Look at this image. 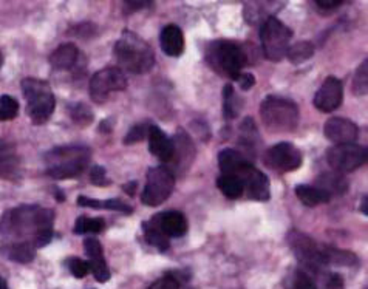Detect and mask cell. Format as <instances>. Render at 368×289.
I'll return each mask as SVG.
<instances>
[{"instance_id":"6da1fadb","label":"cell","mask_w":368,"mask_h":289,"mask_svg":"<svg viewBox=\"0 0 368 289\" xmlns=\"http://www.w3.org/2000/svg\"><path fill=\"white\" fill-rule=\"evenodd\" d=\"M54 212L41 206H21L6 210L0 218L3 241L31 243L34 248L47 246L53 240Z\"/></svg>"},{"instance_id":"7a4b0ae2","label":"cell","mask_w":368,"mask_h":289,"mask_svg":"<svg viewBox=\"0 0 368 289\" xmlns=\"http://www.w3.org/2000/svg\"><path fill=\"white\" fill-rule=\"evenodd\" d=\"M115 57L125 72L143 74L155 66V53L150 45L133 31H124L115 43Z\"/></svg>"},{"instance_id":"3957f363","label":"cell","mask_w":368,"mask_h":289,"mask_svg":"<svg viewBox=\"0 0 368 289\" xmlns=\"http://www.w3.org/2000/svg\"><path fill=\"white\" fill-rule=\"evenodd\" d=\"M92 152L85 146H65L45 153L47 175L54 179L79 177L90 163Z\"/></svg>"},{"instance_id":"277c9868","label":"cell","mask_w":368,"mask_h":289,"mask_svg":"<svg viewBox=\"0 0 368 289\" xmlns=\"http://www.w3.org/2000/svg\"><path fill=\"white\" fill-rule=\"evenodd\" d=\"M260 114L271 133L294 132L299 124V107L291 99L268 96L260 106Z\"/></svg>"},{"instance_id":"5b68a950","label":"cell","mask_w":368,"mask_h":289,"mask_svg":"<svg viewBox=\"0 0 368 289\" xmlns=\"http://www.w3.org/2000/svg\"><path fill=\"white\" fill-rule=\"evenodd\" d=\"M21 86L27 99L28 117L36 126L45 124L52 118L56 107V99L50 83L42 79L27 78L22 81Z\"/></svg>"},{"instance_id":"8992f818","label":"cell","mask_w":368,"mask_h":289,"mask_svg":"<svg viewBox=\"0 0 368 289\" xmlns=\"http://www.w3.org/2000/svg\"><path fill=\"white\" fill-rule=\"evenodd\" d=\"M206 59L215 72L229 76L234 81L238 79L247 62L245 51L231 41H215L209 43Z\"/></svg>"},{"instance_id":"52a82bcc","label":"cell","mask_w":368,"mask_h":289,"mask_svg":"<svg viewBox=\"0 0 368 289\" xmlns=\"http://www.w3.org/2000/svg\"><path fill=\"white\" fill-rule=\"evenodd\" d=\"M291 37H293V31L280 19L274 16L266 19L262 28H260V41H262V48L266 59L278 62L283 57H287Z\"/></svg>"},{"instance_id":"ba28073f","label":"cell","mask_w":368,"mask_h":289,"mask_svg":"<svg viewBox=\"0 0 368 289\" xmlns=\"http://www.w3.org/2000/svg\"><path fill=\"white\" fill-rule=\"evenodd\" d=\"M175 188V175L167 167H154L147 173L141 201L149 208H156L172 195Z\"/></svg>"},{"instance_id":"9c48e42d","label":"cell","mask_w":368,"mask_h":289,"mask_svg":"<svg viewBox=\"0 0 368 289\" xmlns=\"http://www.w3.org/2000/svg\"><path fill=\"white\" fill-rule=\"evenodd\" d=\"M288 243L296 259L302 263V269H305L307 272H316L327 268L322 255V245L316 243L309 235L300 230H291L288 234Z\"/></svg>"},{"instance_id":"30bf717a","label":"cell","mask_w":368,"mask_h":289,"mask_svg":"<svg viewBox=\"0 0 368 289\" xmlns=\"http://www.w3.org/2000/svg\"><path fill=\"white\" fill-rule=\"evenodd\" d=\"M127 87V78L121 68L109 67L99 70L90 81V98L96 104H103L115 92H123Z\"/></svg>"},{"instance_id":"8fae6325","label":"cell","mask_w":368,"mask_h":289,"mask_svg":"<svg viewBox=\"0 0 368 289\" xmlns=\"http://www.w3.org/2000/svg\"><path fill=\"white\" fill-rule=\"evenodd\" d=\"M329 167L338 173H350L367 163V149L358 144H338L328 149Z\"/></svg>"},{"instance_id":"7c38bea8","label":"cell","mask_w":368,"mask_h":289,"mask_svg":"<svg viewBox=\"0 0 368 289\" xmlns=\"http://www.w3.org/2000/svg\"><path fill=\"white\" fill-rule=\"evenodd\" d=\"M266 167L276 172H293L302 166V152L291 143H278L265 152Z\"/></svg>"},{"instance_id":"4fadbf2b","label":"cell","mask_w":368,"mask_h":289,"mask_svg":"<svg viewBox=\"0 0 368 289\" xmlns=\"http://www.w3.org/2000/svg\"><path fill=\"white\" fill-rule=\"evenodd\" d=\"M234 177L240 179L243 192H246V195L251 200L268 201L271 198V184L268 177L263 172H260L257 167H254L251 161L246 163Z\"/></svg>"},{"instance_id":"5bb4252c","label":"cell","mask_w":368,"mask_h":289,"mask_svg":"<svg viewBox=\"0 0 368 289\" xmlns=\"http://www.w3.org/2000/svg\"><path fill=\"white\" fill-rule=\"evenodd\" d=\"M342 101H344L342 82L338 78H334V76H328L322 82L320 88L317 90L314 96V107L323 113H331L342 106Z\"/></svg>"},{"instance_id":"9a60e30c","label":"cell","mask_w":368,"mask_h":289,"mask_svg":"<svg viewBox=\"0 0 368 289\" xmlns=\"http://www.w3.org/2000/svg\"><path fill=\"white\" fill-rule=\"evenodd\" d=\"M22 177V159L16 144L10 139H0V178L16 181Z\"/></svg>"},{"instance_id":"2e32d148","label":"cell","mask_w":368,"mask_h":289,"mask_svg":"<svg viewBox=\"0 0 368 289\" xmlns=\"http://www.w3.org/2000/svg\"><path fill=\"white\" fill-rule=\"evenodd\" d=\"M160 232L167 237V239H180L187 232V220L181 212L178 210H169L158 214L149 220Z\"/></svg>"},{"instance_id":"e0dca14e","label":"cell","mask_w":368,"mask_h":289,"mask_svg":"<svg viewBox=\"0 0 368 289\" xmlns=\"http://www.w3.org/2000/svg\"><path fill=\"white\" fill-rule=\"evenodd\" d=\"M358 126L350 119L331 118L323 126V134L329 141L338 144H353L358 138Z\"/></svg>"},{"instance_id":"ac0fdd59","label":"cell","mask_w":368,"mask_h":289,"mask_svg":"<svg viewBox=\"0 0 368 289\" xmlns=\"http://www.w3.org/2000/svg\"><path fill=\"white\" fill-rule=\"evenodd\" d=\"M149 149L154 157L163 163H169L174 159V141L170 139L158 126H149L147 132Z\"/></svg>"},{"instance_id":"d6986e66","label":"cell","mask_w":368,"mask_h":289,"mask_svg":"<svg viewBox=\"0 0 368 289\" xmlns=\"http://www.w3.org/2000/svg\"><path fill=\"white\" fill-rule=\"evenodd\" d=\"M160 42H161V48L164 53L167 56L172 57H178L183 54L184 51V34L178 25H166L163 28L161 36H160Z\"/></svg>"},{"instance_id":"ffe728a7","label":"cell","mask_w":368,"mask_h":289,"mask_svg":"<svg viewBox=\"0 0 368 289\" xmlns=\"http://www.w3.org/2000/svg\"><path fill=\"white\" fill-rule=\"evenodd\" d=\"M79 61V50L74 43H62L50 56V63L56 70H72Z\"/></svg>"},{"instance_id":"44dd1931","label":"cell","mask_w":368,"mask_h":289,"mask_svg":"<svg viewBox=\"0 0 368 289\" xmlns=\"http://www.w3.org/2000/svg\"><path fill=\"white\" fill-rule=\"evenodd\" d=\"M0 252L11 261L30 263L33 261V259L36 257V248L34 245H31V243L2 241V245H0Z\"/></svg>"},{"instance_id":"7402d4cb","label":"cell","mask_w":368,"mask_h":289,"mask_svg":"<svg viewBox=\"0 0 368 289\" xmlns=\"http://www.w3.org/2000/svg\"><path fill=\"white\" fill-rule=\"evenodd\" d=\"M249 163L242 152L234 149H225L218 153V167L223 175H236L242 167Z\"/></svg>"},{"instance_id":"603a6c76","label":"cell","mask_w":368,"mask_h":289,"mask_svg":"<svg viewBox=\"0 0 368 289\" xmlns=\"http://www.w3.org/2000/svg\"><path fill=\"white\" fill-rule=\"evenodd\" d=\"M317 183H319L323 192H327L329 197L333 195H342L347 192L348 183L345 177L342 173L338 172H329V173H322V175L317 178Z\"/></svg>"},{"instance_id":"cb8c5ba5","label":"cell","mask_w":368,"mask_h":289,"mask_svg":"<svg viewBox=\"0 0 368 289\" xmlns=\"http://www.w3.org/2000/svg\"><path fill=\"white\" fill-rule=\"evenodd\" d=\"M296 195L299 198L302 204H305L308 208H316L320 206V204H325L329 201V197L327 192H323L319 188H314V186H297L296 188Z\"/></svg>"},{"instance_id":"d4e9b609","label":"cell","mask_w":368,"mask_h":289,"mask_svg":"<svg viewBox=\"0 0 368 289\" xmlns=\"http://www.w3.org/2000/svg\"><path fill=\"white\" fill-rule=\"evenodd\" d=\"M322 255L323 261H325V266L328 265H336V266H353L358 263L356 255L348 252L345 249H338L333 246L322 245Z\"/></svg>"},{"instance_id":"484cf974","label":"cell","mask_w":368,"mask_h":289,"mask_svg":"<svg viewBox=\"0 0 368 289\" xmlns=\"http://www.w3.org/2000/svg\"><path fill=\"white\" fill-rule=\"evenodd\" d=\"M308 274L313 277L316 289H345L344 279L339 274L328 271L327 268Z\"/></svg>"},{"instance_id":"4316f807","label":"cell","mask_w":368,"mask_h":289,"mask_svg":"<svg viewBox=\"0 0 368 289\" xmlns=\"http://www.w3.org/2000/svg\"><path fill=\"white\" fill-rule=\"evenodd\" d=\"M314 56V45L308 41H302L294 43L287 51V57L291 63L299 66V63L308 61L309 57Z\"/></svg>"},{"instance_id":"83f0119b","label":"cell","mask_w":368,"mask_h":289,"mask_svg":"<svg viewBox=\"0 0 368 289\" xmlns=\"http://www.w3.org/2000/svg\"><path fill=\"white\" fill-rule=\"evenodd\" d=\"M218 189L223 192V195L231 198V200H237L243 195V186L240 183V179L231 175H221L217 179Z\"/></svg>"},{"instance_id":"f1b7e54d","label":"cell","mask_w":368,"mask_h":289,"mask_svg":"<svg viewBox=\"0 0 368 289\" xmlns=\"http://www.w3.org/2000/svg\"><path fill=\"white\" fill-rule=\"evenodd\" d=\"M105 221L103 218L79 217L74 224V234H99L104 230Z\"/></svg>"},{"instance_id":"f546056e","label":"cell","mask_w":368,"mask_h":289,"mask_svg":"<svg viewBox=\"0 0 368 289\" xmlns=\"http://www.w3.org/2000/svg\"><path fill=\"white\" fill-rule=\"evenodd\" d=\"M143 232H144L145 241H147L150 246H155L160 250H167L169 249V239H167V237H164L160 232V230H158L150 221H145L143 224Z\"/></svg>"},{"instance_id":"4dcf8cb0","label":"cell","mask_w":368,"mask_h":289,"mask_svg":"<svg viewBox=\"0 0 368 289\" xmlns=\"http://www.w3.org/2000/svg\"><path fill=\"white\" fill-rule=\"evenodd\" d=\"M287 289H316L314 280L305 269H296L293 274H289Z\"/></svg>"},{"instance_id":"1f68e13d","label":"cell","mask_w":368,"mask_h":289,"mask_svg":"<svg viewBox=\"0 0 368 289\" xmlns=\"http://www.w3.org/2000/svg\"><path fill=\"white\" fill-rule=\"evenodd\" d=\"M223 98H225V117L226 119L236 118L240 110V101L236 94V90L232 86H226L223 90Z\"/></svg>"},{"instance_id":"d6a6232c","label":"cell","mask_w":368,"mask_h":289,"mask_svg":"<svg viewBox=\"0 0 368 289\" xmlns=\"http://www.w3.org/2000/svg\"><path fill=\"white\" fill-rule=\"evenodd\" d=\"M70 117L81 127H87L93 121V113L90 107L82 104V102H76V104L70 107Z\"/></svg>"},{"instance_id":"836d02e7","label":"cell","mask_w":368,"mask_h":289,"mask_svg":"<svg viewBox=\"0 0 368 289\" xmlns=\"http://www.w3.org/2000/svg\"><path fill=\"white\" fill-rule=\"evenodd\" d=\"M19 102L8 94L0 98V121H11L17 117Z\"/></svg>"},{"instance_id":"e575fe53","label":"cell","mask_w":368,"mask_h":289,"mask_svg":"<svg viewBox=\"0 0 368 289\" xmlns=\"http://www.w3.org/2000/svg\"><path fill=\"white\" fill-rule=\"evenodd\" d=\"M367 70H368V61L365 59L360 67L358 68L356 74H354L353 79V92L358 96H365L367 94V87H368V76H367Z\"/></svg>"},{"instance_id":"d590c367","label":"cell","mask_w":368,"mask_h":289,"mask_svg":"<svg viewBox=\"0 0 368 289\" xmlns=\"http://www.w3.org/2000/svg\"><path fill=\"white\" fill-rule=\"evenodd\" d=\"M88 263V271H92L93 277L96 279L99 283H105L110 280V269L107 266L105 259L99 260H90Z\"/></svg>"},{"instance_id":"8d00e7d4","label":"cell","mask_w":368,"mask_h":289,"mask_svg":"<svg viewBox=\"0 0 368 289\" xmlns=\"http://www.w3.org/2000/svg\"><path fill=\"white\" fill-rule=\"evenodd\" d=\"M84 249H85V254L88 257V261L104 259L103 245H101L99 240L94 239V237H87V239L84 240Z\"/></svg>"},{"instance_id":"74e56055","label":"cell","mask_w":368,"mask_h":289,"mask_svg":"<svg viewBox=\"0 0 368 289\" xmlns=\"http://www.w3.org/2000/svg\"><path fill=\"white\" fill-rule=\"evenodd\" d=\"M147 132H149V126L145 124H136L133 126L129 133L125 134L124 138V144H136L139 141H143L144 138H147Z\"/></svg>"},{"instance_id":"f35d334b","label":"cell","mask_w":368,"mask_h":289,"mask_svg":"<svg viewBox=\"0 0 368 289\" xmlns=\"http://www.w3.org/2000/svg\"><path fill=\"white\" fill-rule=\"evenodd\" d=\"M67 266L70 269V272H72L76 279H84L85 275L90 272L88 271V263L78 259V257H72V259H68Z\"/></svg>"},{"instance_id":"ab89813d","label":"cell","mask_w":368,"mask_h":289,"mask_svg":"<svg viewBox=\"0 0 368 289\" xmlns=\"http://www.w3.org/2000/svg\"><path fill=\"white\" fill-rule=\"evenodd\" d=\"M147 289H180V280L175 275L167 274L154 281Z\"/></svg>"},{"instance_id":"60d3db41","label":"cell","mask_w":368,"mask_h":289,"mask_svg":"<svg viewBox=\"0 0 368 289\" xmlns=\"http://www.w3.org/2000/svg\"><path fill=\"white\" fill-rule=\"evenodd\" d=\"M101 209H112V210H116V212H124V214H132V208L129 204L123 203L121 200H115V198H112V200H107V201H101Z\"/></svg>"},{"instance_id":"b9f144b4","label":"cell","mask_w":368,"mask_h":289,"mask_svg":"<svg viewBox=\"0 0 368 289\" xmlns=\"http://www.w3.org/2000/svg\"><path fill=\"white\" fill-rule=\"evenodd\" d=\"M90 179L93 184L96 186H104L109 181H107V175H105V169L101 166H93L92 172H90Z\"/></svg>"},{"instance_id":"7bdbcfd3","label":"cell","mask_w":368,"mask_h":289,"mask_svg":"<svg viewBox=\"0 0 368 289\" xmlns=\"http://www.w3.org/2000/svg\"><path fill=\"white\" fill-rule=\"evenodd\" d=\"M237 82H238L240 88L245 90V92H246V90H249V88H252L254 86H256V78H254V74H251V73H242L238 76Z\"/></svg>"},{"instance_id":"ee69618b","label":"cell","mask_w":368,"mask_h":289,"mask_svg":"<svg viewBox=\"0 0 368 289\" xmlns=\"http://www.w3.org/2000/svg\"><path fill=\"white\" fill-rule=\"evenodd\" d=\"M78 206L101 209V201L93 200V198H87V197H78Z\"/></svg>"},{"instance_id":"f6af8a7d","label":"cell","mask_w":368,"mask_h":289,"mask_svg":"<svg viewBox=\"0 0 368 289\" xmlns=\"http://www.w3.org/2000/svg\"><path fill=\"white\" fill-rule=\"evenodd\" d=\"M316 5L319 6L320 10H334L338 8V6L342 5V0H316Z\"/></svg>"},{"instance_id":"bcb514c9","label":"cell","mask_w":368,"mask_h":289,"mask_svg":"<svg viewBox=\"0 0 368 289\" xmlns=\"http://www.w3.org/2000/svg\"><path fill=\"white\" fill-rule=\"evenodd\" d=\"M149 0H144V2H139V0H132V2H125V6L129 10H143L145 6H149Z\"/></svg>"},{"instance_id":"7dc6e473","label":"cell","mask_w":368,"mask_h":289,"mask_svg":"<svg viewBox=\"0 0 368 289\" xmlns=\"http://www.w3.org/2000/svg\"><path fill=\"white\" fill-rule=\"evenodd\" d=\"M135 189H136V183H130V184H124V190L127 192L129 195L135 194Z\"/></svg>"},{"instance_id":"c3c4849f","label":"cell","mask_w":368,"mask_h":289,"mask_svg":"<svg viewBox=\"0 0 368 289\" xmlns=\"http://www.w3.org/2000/svg\"><path fill=\"white\" fill-rule=\"evenodd\" d=\"M360 208H362V214L367 215L368 214V212H367V197L362 198V206H360Z\"/></svg>"},{"instance_id":"681fc988","label":"cell","mask_w":368,"mask_h":289,"mask_svg":"<svg viewBox=\"0 0 368 289\" xmlns=\"http://www.w3.org/2000/svg\"><path fill=\"white\" fill-rule=\"evenodd\" d=\"M0 289H8V286H6V281L0 277Z\"/></svg>"},{"instance_id":"f907efd6","label":"cell","mask_w":368,"mask_h":289,"mask_svg":"<svg viewBox=\"0 0 368 289\" xmlns=\"http://www.w3.org/2000/svg\"><path fill=\"white\" fill-rule=\"evenodd\" d=\"M2 62H3V57H2V53H0V67H2Z\"/></svg>"}]
</instances>
